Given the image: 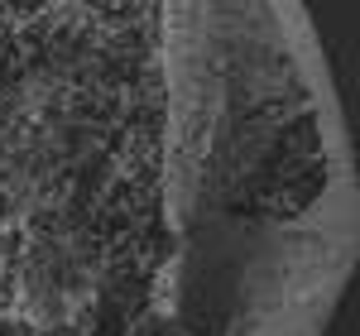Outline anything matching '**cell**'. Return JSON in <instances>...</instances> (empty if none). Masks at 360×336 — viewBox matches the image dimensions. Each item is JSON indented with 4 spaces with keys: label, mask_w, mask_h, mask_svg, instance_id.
<instances>
[{
    "label": "cell",
    "mask_w": 360,
    "mask_h": 336,
    "mask_svg": "<svg viewBox=\"0 0 360 336\" xmlns=\"http://www.w3.org/2000/svg\"><path fill=\"white\" fill-rule=\"evenodd\" d=\"M360 178L293 0H0V336H327Z\"/></svg>",
    "instance_id": "obj_1"
}]
</instances>
